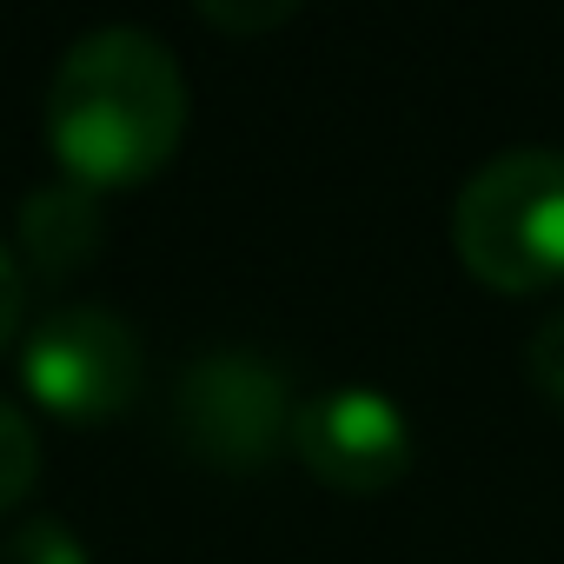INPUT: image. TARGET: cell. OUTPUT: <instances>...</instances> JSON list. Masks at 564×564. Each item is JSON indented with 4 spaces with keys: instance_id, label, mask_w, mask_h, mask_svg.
<instances>
[{
    "instance_id": "6da1fadb",
    "label": "cell",
    "mask_w": 564,
    "mask_h": 564,
    "mask_svg": "<svg viewBox=\"0 0 564 564\" xmlns=\"http://www.w3.org/2000/svg\"><path fill=\"white\" fill-rule=\"evenodd\" d=\"M47 147L67 180L107 193L153 180L186 133V74L147 28L80 34L47 80Z\"/></svg>"
},
{
    "instance_id": "7a4b0ae2",
    "label": "cell",
    "mask_w": 564,
    "mask_h": 564,
    "mask_svg": "<svg viewBox=\"0 0 564 564\" xmlns=\"http://www.w3.org/2000/svg\"><path fill=\"white\" fill-rule=\"evenodd\" d=\"M452 246L498 293H544L564 279V153H491L452 199Z\"/></svg>"
},
{
    "instance_id": "3957f363",
    "label": "cell",
    "mask_w": 564,
    "mask_h": 564,
    "mask_svg": "<svg viewBox=\"0 0 564 564\" xmlns=\"http://www.w3.org/2000/svg\"><path fill=\"white\" fill-rule=\"evenodd\" d=\"M147 346L113 306H61L21 339V386L61 425H107L140 399Z\"/></svg>"
},
{
    "instance_id": "277c9868",
    "label": "cell",
    "mask_w": 564,
    "mask_h": 564,
    "mask_svg": "<svg viewBox=\"0 0 564 564\" xmlns=\"http://www.w3.org/2000/svg\"><path fill=\"white\" fill-rule=\"evenodd\" d=\"M173 425L193 458L219 471H259L279 445H293V392L259 352H206L173 392Z\"/></svg>"
},
{
    "instance_id": "5b68a950",
    "label": "cell",
    "mask_w": 564,
    "mask_h": 564,
    "mask_svg": "<svg viewBox=\"0 0 564 564\" xmlns=\"http://www.w3.org/2000/svg\"><path fill=\"white\" fill-rule=\"evenodd\" d=\"M293 452L333 491H386L412 471V419L372 386H326L293 405Z\"/></svg>"
},
{
    "instance_id": "8992f818",
    "label": "cell",
    "mask_w": 564,
    "mask_h": 564,
    "mask_svg": "<svg viewBox=\"0 0 564 564\" xmlns=\"http://www.w3.org/2000/svg\"><path fill=\"white\" fill-rule=\"evenodd\" d=\"M107 239V219H100V193L80 186V180H54V186H34L21 199V272H41V279H67L74 265H87Z\"/></svg>"
},
{
    "instance_id": "52a82bcc",
    "label": "cell",
    "mask_w": 564,
    "mask_h": 564,
    "mask_svg": "<svg viewBox=\"0 0 564 564\" xmlns=\"http://www.w3.org/2000/svg\"><path fill=\"white\" fill-rule=\"evenodd\" d=\"M0 564H94V551L74 538L67 518L41 511V518H21L8 538H0Z\"/></svg>"
},
{
    "instance_id": "ba28073f",
    "label": "cell",
    "mask_w": 564,
    "mask_h": 564,
    "mask_svg": "<svg viewBox=\"0 0 564 564\" xmlns=\"http://www.w3.org/2000/svg\"><path fill=\"white\" fill-rule=\"evenodd\" d=\"M34 471H41V438L14 399H0V511H14L34 491Z\"/></svg>"
},
{
    "instance_id": "9c48e42d",
    "label": "cell",
    "mask_w": 564,
    "mask_h": 564,
    "mask_svg": "<svg viewBox=\"0 0 564 564\" xmlns=\"http://www.w3.org/2000/svg\"><path fill=\"white\" fill-rule=\"evenodd\" d=\"M524 372H531V386H538L544 399L564 405V313H551V319L531 333V346H524Z\"/></svg>"
},
{
    "instance_id": "30bf717a",
    "label": "cell",
    "mask_w": 564,
    "mask_h": 564,
    "mask_svg": "<svg viewBox=\"0 0 564 564\" xmlns=\"http://www.w3.org/2000/svg\"><path fill=\"white\" fill-rule=\"evenodd\" d=\"M21 313H28V272H21L14 246L0 239V346L21 333Z\"/></svg>"
},
{
    "instance_id": "8fae6325",
    "label": "cell",
    "mask_w": 564,
    "mask_h": 564,
    "mask_svg": "<svg viewBox=\"0 0 564 564\" xmlns=\"http://www.w3.org/2000/svg\"><path fill=\"white\" fill-rule=\"evenodd\" d=\"M213 28H232V34H252V28H279V21H293V0H272V8H226V0H206L199 8Z\"/></svg>"
}]
</instances>
